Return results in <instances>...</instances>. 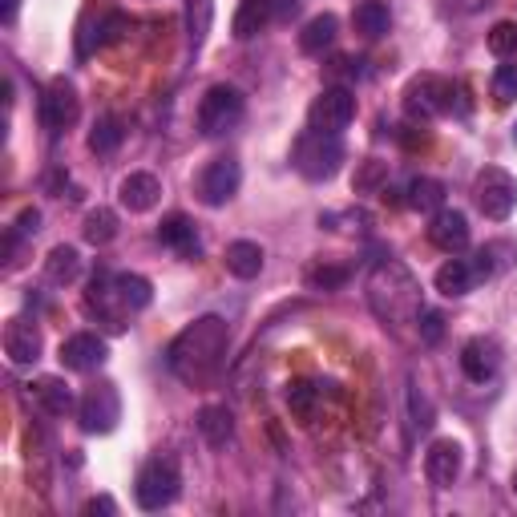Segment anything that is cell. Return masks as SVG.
Instances as JSON below:
<instances>
[{
	"label": "cell",
	"instance_id": "cell-1",
	"mask_svg": "<svg viewBox=\"0 0 517 517\" xmlns=\"http://www.w3.org/2000/svg\"><path fill=\"white\" fill-rule=\"evenodd\" d=\"M227 344H231V332H227V320L219 316H202L194 320L186 332L174 336L170 352H166V364L170 372L190 384V388H202V384H211L223 364H227Z\"/></svg>",
	"mask_w": 517,
	"mask_h": 517
},
{
	"label": "cell",
	"instance_id": "cell-2",
	"mask_svg": "<svg viewBox=\"0 0 517 517\" xmlns=\"http://www.w3.org/2000/svg\"><path fill=\"white\" fill-rule=\"evenodd\" d=\"M368 307L392 328L400 324H417V316L425 312L421 303V283L400 259H384L372 267L368 275Z\"/></svg>",
	"mask_w": 517,
	"mask_h": 517
},
{
	"label": "cell",
	"instance_id": "cell-3",
	"mask_svg": "<svg viewBox=\"0 0 517 517\" xmlns=\"http://www.w3.org/2000/svg\"><path fill=\"white\" fill-rule=\"evenodd\" d=\"M291 162L307 182H328V178H336V170L344 162V142H340V134L307 130V134H299Z\"/></svg>",
	"mask_w": 517,
	"mask_h": 517
},
{
	"label": "cell",
	"instance_id": "cell-4",
	"mask_svg": "<svg viewBox=\"0 0 517 517\" xmlns=\"http://www.w3.org/2000/svg\"><path fill=\"white\" fill-rule=\"evenodd\" d=\"M243 110H247V101L235 85H211L198 101V130L206 138H223L243 122Z\"/></svg>",
	"mask_w": 517,
	"mask_h": 517
},
{
	"label": "cell",
	"instance_id": "cell-5",
	"mask_svg": "<svg viewBox=\"0 0 517 517\" xmlns=\"http://www.w3.org/2000/svg\"><path fill=\"white\" fill-rule=\"evenodd\" d=\"M77 421L89 437H106L118 429L122 421V396H118V384L110 380H97L85 388V396L77 400Z\"/></svg>",
	"mask_w": 517,
	"mask_h": 517
},
{
	"label": "cell",
	"instance_id": "cell-6",
	"mask_svg": "<svg viewBox=\"0 0 517 517\" xmlns=\"http://www.w3.org/2000/svg\"><path fill=\"white\" fill-rule=\"evenodd\" d=\"M473 202L477 211L493 223H505L517 206V178L501 166H485L477 178H473Z\"/></svg>",
	"mask_w": 517,
	"mask_h": 517
},
{
	"label": "cell",
	"instance_id": "cell-7",
	"mask_svg": "<svg viewBox=\"0 0 517 517\" xmlns=\"http://www.w3.org/2000/svg\"><path fill=\"white\" fill-rule=\"evenodd\" d=\"M449 110H453V85L445 77L421 73V77L408 81V89H404V114L412 122H433V118H441Z\"/></svg>",
	"mask_w": 517,
	"mask_h": 517
},
{
	"label": "cell",
	"instance_id": "cell-8",
	"mask_svg": "<svg viewBox=\"0 0 517 517\" xmlns=\"http://www.w3.org/2000/svg\"><path fill=\"white\" fill-rule=\"evenodd\" d=\"M178 485H182L178 481V465L170 457H158V461L142 465V473L134 481V497H138V505L146 513H158V509H166L178 497Z\"/></svg>",
	"mask_w": 517,
	"mask_h": 517
},
{
	"label": "cell",
	"instance_id": "cell-9",
	"mask_svg": "<svg viewBox=\"0 0 517 517\" xmlns=\"http://www.w3.org/2000/svg\"><path fill=\"white\" fill-rule=\"evenodd\" d=\"M239 182H243L239 162L231 154H223V158H211L202 166V174L194 182V194H198L202 206H227L239 194Z\"/></svg>",
	"mask_w": 517,
	"mask_h": 517
},
{
	"label": "cell",
	"instance_id": "cell-10",
	"mask_svg": "<svg viewBox=\"0 0 517 517\" xmlns=\"http://www.w3.org/2000/svg\"><path fill=\"white\" fill-rule=\"evenodd\" d=\"M356 118V93L344 89V85H328L316 101H312V110H307V122H312V130L320 134H340L348 130Z\"/></svg>",
	"mask_w": 517,
	"mask_h": 517
},
{
	"label": "cell",
	"instance_id": "cell-11",
	"mask_svg": "<svg viewBox=\"0 0 517 517\" xmlns=\"http://www.w3.org/2000/svg\"><path fill=\"white\" fill-rule=\"evenodd\" d=\"M77 114H81V101H77L73 81L53 77L49 89H45V97H41V126L57 138L61 130H69V126L77 122Z\"/></svg>",
	"mask_w": 517,
	"mask_h": 517
},
{
	"label": "cell",
	"instance_id": "cell-12",
	"mask_svg": "<svg viewBox=\"0 0 517 517\" xmlns=\"http://www.w3.org/2000/svg\"><path fill=\"white\" fill-rule=\"evenodd\" d=\"M85 307L101 320V324H110L114 332H126V324H122V312H126V303H122V295H118V287H114V275H106V271H97L93 279H89V291H85Z\"/></svg>",
	"mask_w": 517,
	"mask_h": 517
},
{
	"label": "cell",
	"instance_id": "cell-13",
	"mask_svg": "<svg viewBox=\"0 0 517 517\" xmlns=\"http://www.w3.org/2000/svg\"><path fill=\"white\" fill-rule=\"evenodd\" d=\"M106 360H110V344L101 336H93V332H77V336H69L61 344V364L69 372H97Z\"/></svg>",
	"mask_w": 517,
	"mask_h": 517
},
{
	"label": "cell",
	"instance_id": "cell-14",
	"mask_svg": "<svg viewBox=\"0 0 517 517\" xmlns=\"http://www.w3.org/2000/svg\"><path fill=\"white\" fill-rule=\"evenodd\" d=\"M41 352H45L41 328H37L33 320H25V316H13V320L5 324V356L25 368V364H37Z\"/></svg>",
	"mask_w": 517,
	"mask_h": 517
},
{
	"label": "cell",
	"instance_id": "cell-15",
	"mask_svg": "<svg viewBox=\"0 0 517 517\" xmlns=\"http://www.w3.org/2000/svg\"><path fill=\"white\" fill-rule=\"evenodd\" d=\"M429 243L445 255H461L469 247V219L461 211H449V206H441V211L433 215L429 223Z\"/></svg>",
	"mask_w": 517,
	"mask_h": 517
},
{
	"label": "cell",
	"instance_id": "cell-16",
	"mask_svg": "<svg viewBox=\"0 0 517 517\" xmlns=\"http://www.w3.org/2000/svg\"><path fill=\"white\" fill-rule=\"evenodd\" d=\"M497 368H501V344H497V340L477 336V340H469V344L461 348V372H465L473 384L493 380Z\"/></svg>",
	"mask_w": 517,
	"mask_h": 517
},
{
	"label": "cell",
	"instance_id": "cell-17",
	"mask_svg": "<svg viewBox=\"0 0 517 517\" xmlns=\"http://www.w3.org/2000/svg\"><path fill=\"white\" fill-rule=\"evenodd\" d=\"M461 465H465V457H461V445H457L453 437L433 441L429 453H425V473H429V481H433L437 489H449V485L461 477Z\"/></svg>",
	"mask_w": 517,
	"mask_h": 517
},
{
	"label": "cell",
	"instance_id": "cell-18",
	"mask_svg": "<svg viewBox=\"0 0 517 517\" xmlns=\"http://www.w3.org/2000/svg\"><path fill=\"white\" fill-rule=\"evenodd\" d=\"M118 198H122V206L130 215H146V211H154L158 198H162V182L154 174H146V170H134V174L122 178Z\"/></svg>",
	"mask_w": 517,
	"mask_h": 517
},
{
	"label": "cell",
	"instance_id": "cell-19",
	"mask_svg": "<svg viewBox=\"0 0 517 517\" xmlns=\"http://www.w3.org/2000/svg\"><path fill=\"white\" fill-rule=\"evenodd\" d=\"M194 425H198V433H202L206 445L223 449V445L235 437V412H231L227 404H206V408H198Z\"/></svg>",
	"mask_w": 517,
	"mask_h": 517
},
{
	"label": "cell",
	"instance_id": "cell-20",
	"mask_svg": "<svg viewBox=\"0 0 517 517\" xmlns=\"http://www.w3.org/2000/svg\"><path fill=\"white\" fill-rule=\"evenodd\" d=\"M158 239H162V247L178 251L182 259H194V255L202 251L198 231H194V223H190L186 215H166V219H162V227H158Z\"/></svg>",
	"mask_w": 517,
	"mask_h": 517
},
{
	"label": "cell",
	"instance_id": "cell-21",
	"mask_svg": "<svg viewBox=\"0 0 517 517\" xmlns=\"http://www.w3.org/2000/svg\"><path fill=\"white\" fill-rule=\"evenodd\" d=\"M336 33H340V21L332 17V13H320V17H312L303 25V33H299V49L307 53V57H320L324 49H332L336 45Z\"/></svg>",
	"mask_w": 517,
	"mask_h": 517
},
{
	"label": "cell",
	"instance_id": "cell-22",
	"mask_svg": "<svg viewBox=\"0 0 517 517\" xmlns=\"http://www.w3.org/2000/svg\"><path fill=\"white\" fill-rule=\"evenodd\" d=\"M437 291L445 295V299H461V295H469L473 291V283H481L477 279V271H473V263H465V259H449L441 271H437Z\"/></svg>",
	"mask_w": 517,
	"mask_h": 517
},
{
	"label": "cell",
	"instance_id": "cell-23",
	"mask_svg": "<svg viewBox=\"0 0 517 517\" xmlns=\"http://www.w3.org/2000/svg\"><path fill=\"white\" fill-rule=\"evenodd\" d=\"M267 21H275L271 17V0H243L235 21H231V33H235V41H251V37H259L267 29Z\"/></svg>",
	"mask_w": 517,
	"mask_h": 517
},
{
	"label": "cell",
	"instance_id": "cell-24",
	"mask_svg": "<svg viewBox=\"0 0 517 517\" xmlns=\"http://www.w3.org/2000/svg\"><path fill=\"white\" fill-rule=\"evenodd\" d=\"M352 25H356V33H364L368 41H376V37H384V33L392 29V17H388V5H384V0H360V5L352 9Z\"/></svg>",
	"mask_w": 517,
	"mask_h": 517
},
{
	"label": "cell",
	"instance_id": "cell-25",
	"mask_svg": "<svg viewBox=\"0 0 517 517\" xmlns=\"http://www.w3.org/2000/svg\"><path fill=\"white\" fill-rule=\"evenodd\" d=\"M33 396H37V404L49 412V417H65V412L73 408V392H69V384L61 376H41L33 384Z\"/></svg>",
	"mask_w": 517,
	"mask_h": 517
},
{
	"label": "cell",
	"instance_id": "cell-26",
	"mask_svg": "<svg viewBox=\"0 0 517 517\" xmlns=\"http://www.w3.org/2000/svg\"><path fill=\"white\" fill-rule=\"evenodd\" d=\"M223 259H227V271H231L235 279H255V275L263 271V247H259V243H251V239L231 243Z\"/></svg>",
	"mask_w": 517,
	"mask_h": 517
},
{
	"label": "cell",
	"instance_id": "cell-27",
	"mask_svg": "<svg viewBox=\"0 0 517 517\" xmlns=\"http://www.w3.org/2000/svg\"><path fill=\"white\" fill-rule=\"evenodd\" d=\"M211 21H215V0H186V41L194 53L206 45Z\"/></svg>",
	"mask_w": 517,
	"mask_h": 517
},
{
	"label": "cell",
	"instance_id": "cell-28",
	"mask_svg": "<svg viewBox=\"0 0 517 517\" xmlns=\"http://www.w3.org/2000/svg\"><path fill=\"white\" fill-rule=\"evenodd\" d=\"M81 275V255H77V247H53L49 251V259H45V279L49 283H57V287H65V283H73Z\"/></svg>",
	"mask_w": 517,
	"mask_h": 517
},
{
	"label": "cell",
	"instance_id": "cell-29",
	"mask_svg": "<svg viewBox=\"0 0 517 517\" xmlns=\"http://www.w3.org/2000/svg\"><path fill=\"white\" fill-rule=\"evenodd\" d=\"M81 235H85V243H93V247L114 243V239H118V215L110 211V206H93V211L85 215Z\"/></svg>",
	"mask_w": 517,
	"mask_h": 517
},
{
	"label": "cell",
	"instance_id": "cell-30",
	"mask_svg": "<svg viewBox=\"0 0 517 517\" xmlns=\"http://www.w3.org/2000/svg\"><path fill=\"white\" fill-rule=\"evenodd\" d=\"M114 287H118V295H122V303H126V312H142V307H150V299H154L150 279H146V275H134V271L114 275Z\"/></svg>",
	"mask_w": 517,
	"mask_h": 517
},
{
	"label": "cell",
	"instance_id": "cell-31",
	"mask_svg": "<svg viewBox=\"0 0 517 517\" xmlns=\"http://www.w3.org/2000/svg\"><path fill=\"white\" fill-rule=\"evenodd\" d=\"M408 206L412 211H441L445 206V186L437 178H412L408 182Z\"/></svg>",
	"mask_w": 517,
	"mask_h": 517
},
{
	"label": "cell",
	"instance_id": "cell-32",
	"mask_svg": "<svg viewBox=\"0 0 517 517\" xmlns=\"http://www.w3.org/2000/svg\"><path fill=\"white\" fill-rule=\"evenodd\" d=\"M352 190L356 194H380V190H388V162H380V158L360 162V170L352 178Z\"/></svg>",
	"mask_w": 517,
	"mask_h": 517
},
{
	"label": "cell",
	"instance_id": "cell-33",
	"mask_svg": "<svg viewBox=\"0 0 517 517\" xmlns=\"http://www.w3.org/2000/svg\"><path fill=\"white\" fill-rule=\"evenodd\" d=\"M122 146V122L118 118H97L89 130V150L93 154H114Z\"/></svg>",
	"mask_w": 517,
	"mask_h": 517
},
{
	"label": "cell",
	"instance_id": "cell-34",
	"mask_svg": "<svg viewBox=\"0 0 517 517\" xmlns=\"http://www.w3.org/2000/svg\"><path fill=\"white\" fill-rule=\"evenodd\" d=\"M352 279V271L348 267H340V263H320V267H312V271H307V287H312V291H340L344 283Z\"/></svg>",
	"mask_w": 517,
	"mask_h": 517
},
{
	"label": "cell",
	"instance_id": "cell-35",
	"mask_svg": "<svg viewBox=\"0 0 517 517\" xmlns=\"http://www.w3.org/2000/svg\"><path fill=\"white\" fill-rule=\"evenodd\" d=\"M287 408L295 412V417H312V408H316V388L307 384V380H291V384H287Z\"/></svg>",
	"mask_w": 517,
	"mask_h": 517
},
{
	"label": "cell",
	"instance_id": "cell-36",
	"mask_svg": "<svg viewBox=\"0 0 517 517\" xmlns=\"http://www.w3.org/2000/svg\"><path fill=\"white\" fill-rule=\"evenodd\" d=\"M489 49L497 57H513L517 53V21H497L489 29Z\"/></svg>",
	"mask_w": 517,
	"mask_h": 517
},
{
	"label": "cell",
	"instance_id": "cell-37",
	"mask_svg": "<svg viewBox=\"0 0 517 517\" xmlns=\"http://www.w3.org/2000/svg\"><path fill=\"white\" fill-rule=\"evenodd\" d=\"M408 408H412V429H417V433H429V429H433V404L421 396V388L408 392Z\"/></svg>",
	"mask_w": 517,
	"mask_h": 517
},
{
	"label": "cell",
	"instance_id": "cell-38",
	"mask_svg": "<svg viewBox=\"0 0 517 517\" xmlns=\"http://www.w3.org/2000/svg\"><path fill=\"white\" fill-rule=\"evenodd\" d=\"M493 97L501 101V106H509V101L517 97V69L513 65H497V73H493Z\"/></svg>",
	"mask_w": 517,
	"mask_h": 517
},
{
	"label": "cell",
	"instance_id": "cell-39",
	"mask_svg": "<svg viewBox=\"0 0 517 517\" xmlns=\"http://www.w3.org/2000/svg\"><path fill=\"white\" fill-rule=\"evenodd\" d=\"M417 332H421L425 344H441V336H445V316H441V312H429V307H425V312L417 316Z\"/></svg>",
	"mask_w": 517,
	"mask_h": 517
},
{
	"label": "cell",
	"instance_id": "cell-40",
	"mask_svg": "<svg viewBox=\"0 0 517 517\" xmlns=\"http://www.w3.org/2000/svg\"><path fill=\"white\" fill-rule=\"evenodd\" d=\"M17 231L21 235H37L41 231V211H37V206H25V211L17 215Z\"/></svg>",
	"mask_w": 517,
	"mask_h": 517
},
{
	"label": "cell",
	"instance_id": "cell-41",
	"mask_svg": "<svg viewBox=\"0 0 517 517\" xmlns=\"http://www.w3.org/2000/svg\"><path fill=\"white\" fill-rule=\"evenodd\" d=\"M85 513H89V517H97V513L114 517V513H118V501H114V497H89V501H85Z\"/></svg>",
	"mask_w": 517,
	"mask_h": 517
},
{
	"label": "cell",
	"instance_id": "cell-42",
	"mask_svg": "<svg viewBox=\"0 0 517 517\" xmlns=\"http://www.w3.org/2000/svg\"><path fill=\"white\" fill-rule=\"evenodd\" d=\"M299 13V0H271V17L275 21H291Z\"/></svg>",
	"mask_w": 517,
	"mask_h": 517
},
{
	"label": "cell",
	"instance_id": "cell-43",
	"mask_svg": "<svg viewBox=\"0 0 517 517\" xmlns=\"http://www.w3.org/2000/svg\"><path fill=\"white\" fill-rule=\"evenodd\" d=\"M17 247H21V231H5V267H17Z\"/></svg>",
	"mask_w": 517,
	"mask_h": 517
},
{
	"label": "cell",
	"instance_id": "cell-44",
	"mask_svg": "<svg viewBox=\"0 0 517 517\" xmlns=\"http://www.w3.org/2000/svg\"><path fill=\"white\" fill-rule=\"evenodd\" d=\"M17 13H21V0H0V21H5V25H13Z\"/></svg>",
	"mask_w": 517,
	"mask_h": 517
},
{
	"label": "cell",
	"instance_id": "cell-45",
	"mask_svg": "<svg viewBox=\"0 0 517 517\" xmlns=\"http://www.w3.org/2000/svg\"><path fill=\"white\" fill-rule=\"evenodd\" d=\"M449 5H453L457 13H477V9H485V5H493V0H449Z\"/></svg>",
	"mask_w": 517,
	"mask_h": 517
},
{
	"label": "cell",
	"instance_id": "cell-46",
	"mask_svg": "<svg viewBox=\"0 0 517 517\" xmlns=\"http://www.w3.org/2000/svg\"><path fill=\"white\" fill-rule=\"evenodd\" d=\"M513 493H517V469H513Z\"/></svg>",
	"mask_w": 517,
	"mask_h": 517
},
{
	"label": "cell",
	"instance_id": "cell-47",
	"mask_svg": "<svg viewBox=\"0 0 517 517\" xmlns=\"http://www.w3.org/2000/svg\"><path fill=\"white\" fill-rule=\"evenodd\" d=\"M513 138H517V130H513Z\"/></svg>",
	"mask_w": 517,
	"mask_h": 517
}]
</instances>
